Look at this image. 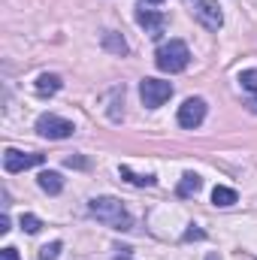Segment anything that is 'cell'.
Wrapping results in <instances>:
<instances>
[{
	"label": "cell",
	"instance_id": "5bb4252c",
	"mask_svg": "<svg viewBox=\"0 0 257 260\" xmlns=\"http://www.w3.org/2000/svg\"><path fill=\"white\" fill-rule=\"evenodd\" d=\"M239 197H236V191L233 188H224V185H218L215 191H212V203L215 206H221V209H227V206H233Z\"/></svg>",
	"mask_w": 257,
	"mask_h": 260
},
{
	"label": "cell",
	"instance_id": "cb8c5ba5",
	"mask_svg": "<svg viewBox=\"0 0 257 260\" xmlns=\"http://www.w3.org/2000/svg\"><path fill=\"white\" fill-rule=\"evenodd\" d=\"M206 260H221V257H218V254H209V257H206Z\"/></svg>",
	"mask_w": 257,
	"mask_h": 260
},
{
	"label": "cell",
	"instance_id": "603a6c76",
	"mask_svg": "<svg viewBox=\"0 0 257 260\" xmlns=\"http://www.w3.org/2000/svg\"><path fill=\"white\" fill-rule=\"evenodd\" d=\"M67 167H85V160L82 157H67Z\"/></svg>",
	"mask_w": 257,
	"mask_h": 260
},
{
	"label": "cell",
	"instance_id": "6da1fadb",
	"mask_svg": "<svg viewBox=\"0 0 257 260\" xmlns=\"http://www.w3.org/2000/svg\"><path fill=\"white\" fill-rule=\"evenodd\" d=\"M88 212L100 221V224H106V227H112V230H130V215L127 209L121 206V200H115V197H94L91 203H88Z\"/></svg>",
	"mask_w": 257,
	"mask_h": 260
},
{
	"label": "cell",
	"instance_id": "ffe728a7",
	"mask_svg": "<svg viewBox=\"0 0 257 260\" xmlns=\"http://www.w3.org/2000/svg\"><path fill=\"white\" fill-rule=\"evenodd\" d=\"M0 260H18V251L15 248H3L0 251Z\"/></svg>",
	"mask_w": 257,
	"mask_h": 260
},
{
	"label": "cell",
	"instance_id": "7a4b0ae2",
	"mask_svg": "<svg viewBox=\"0 0 257 260\" xmlns=\"http://www.w3.org/2000/svg\"><path fill=\"white\" fill-rule=\"evenodd\" d=\"M191 61V52H188V46L182 43V40H170V43H164L157 52H154V64L160 73H182L185 67Z\"/></svg>",
	"mask_w": 257,
	"mask_h": 260
},
{
	"label": "cell",
	"instance_id": "277c9868",
	"mask_svg": "<svg viewBox=\"0 0 257 260\" xmlns=\"http://www.w3.org/2000/svg\"><path fill=\"white\" fill-rule=\"evenodd\" d=\"M37 133L46 136V139H67V136L76 133V127H73V121L58 118V115H40L37 118Z\"/></svg>",
	"mask_w": 257,
	"mask_h": 260
},
{
	"label": "cell",
	"instance_id": "5b68a950",
	"mask_svg": "<svg viewBox=\"0 0 257 260\" xmlns=\"http://www.w3.org/2000/svg\"><path fill=\"white\" fill-rule=\"evenodd\" d=\"M206 121V100L203 97H188L182 106H179V124L185 130H194Z\"/></svg>",
	"mask_w": 257,
	"mask_h": 260
},
{
	"label": "cell",
	"instance_id": "52a82bcc",
	"mask_svg": "<svg viewBox=\"0 0 257 260\" xmlns=\"http://www.w3.org/2000/svg\"><path fill=\"white\" fill-rule=\"evenodd\" d=\"M191 12H194V18H197L206 30H218V27L224 24V12H221V6H215V3H209V0H200Z\"/></svg>",
	"mask_w": 257,
	"mask_h": 260
},
{
	"label": "cell",
	"instance_id": "2e32d148",
	"mask_svg": "<svg viewBox=\"0 0 257 260\" xmlns=\"http://www.w3.org/2000/svg\"><path fill=\"white\" fill-rule=\"evenodd\" d=\"M239 85L254 94L257 91V70H242V73H239Z\"/></svg>",
	"mask_w": 257,
	"mask_h": 260
},
{
	"label": "cell",
	"instance_id": "9c48e42d",
	"mask_svg": "<svg viewBox=\"0 0 257 260\" xmlns=\"http://www.w3.org/2000/svg\"><path fill=\"white\" fill-rule=\"evenodd\" d=\"M64 88V79L58 76V73H43L37 82H34V91L40 94V97H52V94H58Z\"/></svg>",
	"mask_w": 257,
	"mask_h": 260
},
{
	"label": "cell",
	"instance_id": "ac0fdd59",
	"mask_svg": "<svg viewBox=\"0 0 257 260\" xmlns=\"http://www.w3.org/2000/svg\"><path fill=\"white\" fill-rule=\"evenodd\" d=\"M112 97H124V85H118V88H112ZM109 118H112V121H118V118H121V112L115 109V103L109 106Z\"/></svg>",
	"mask_w": 257,
	"mask_h": 260
},
{
	"label": "cell",
	"instance_id": "7c38bea8",
	"mask_svg": "<svg viewBox=\"0 0 257 260\" xmlns=\"http://www.w3.org/2000/svg\"><path fill=\"white\" fill-rule=\"evenodd\" d=\"M200 188H203V179H200L197 173H185L182 182H179V188H176V194L179 197H197Z\"/></svg>",
	"mask_w": 257,
	"mask_h": 260
},
{
	"label": "cell",
	"instance_id": "44dd1931",
	"mask_svg": "<svg viewBox=\"0 0 257 260\" xmlns=\"http://www.w3.org/2000/svg\"><path fill=\"white\" fill-rule=\"evenodd\" d=\"M9 230H12V227H9V215L3 212V215H0V233H9Z\"/></svg>",
	"mask_w": 257,
	"mask_h": 260
},
{
	"label": "cell",
	"instance_id": "7402d4cb",
	"mask_svg": "<svg viewBox=\"0 0 257 260\" xmlns=\"http://www.w3.org/2000/svg\"><path fill=\"white\" fill-rule=\"evenodd\" d=\"M185 239H188V242H191V239H203V230H197V227H191V230L185 233Z\"/></svg>",
	"mask_w": 257,
	"mask_h": 260
},
{
	"label": "cell",
	"instance_id": "e0dca14e",
	"mask_svg": "<svg viewBox=\"0 0 257 260\" xmlns=\"http://www.w3.org/2000/svg\"><path fill=\"white\" fill-rule=\"evenodd\" d=\"M58 254H61V242H52V245L40 248V260H58Z\"/></svg>",
	"mask_w": 257,
	"mask_h": 260
},
{
	"label": "cell",
	"instance_id": "8fae6325",
	"mask_svg": "<svg viewBox=\"0 0 257 260\" xmlns=\"http://www.w3.org/2000/svg\"><path fill=\"white\" fill-rule=\"evenodd\" d=\"M40 188L46 191V194H61L64 191V179H61V173H52V170H46V173H40Z\"/></svg>",
	"mask_w": 257,
	"mask_h": 260
},
{
	"label": "cell",
	"instance_id": "8992f818",
	"mask_svg": "<svg viewBox=\"0 0 257 260\" xmlns=\"http://www.w3.org/2000/svg\"><path fill=\"white\" fill-rule=\"evenodd\" d=\"M46 160V154H24V151H15V148H6L3 151V167L6 173H21V170H30V167H40Z\"/></svg>",
	"mask_w": 257,
	"mask_h": 260
},
{
	"label": "cell",
	"instance_id": "3957f363",
	"mask_svg": "<svg viewBox=\"0 0 257 260\" xmlns=\"http://www.w3.org/2000/svg\"><path fill=\"white\" fill-rule=\"evenodd\" d=\"M139 97L148 109H157L173 97V85L164 82V79H142L139 82Z\"/></svg>",
	"mask_w": 257,
	"mask_h": 260
},
{
	"label": "cell",
	"instance_id": "ba28073f",
	"mask_svg": "<svg viewBox=\"0 0 257 260\" xmlns=\"http://www.w3.org/2000/svg\"><path fill=\"white\" fill-rule=\"evenodd\" d=\"M136 21H139V27H145L148 37H160L164 27H167V15L157 12V9H145V6L136 9Z\"/></svg>",
	"mask_w": 257,
	"mask_h": 260
},
{
	"label": "cell",
	"instance_id": "d6986e66",
	"mask_svg": "<svg viewBox=\"0 0 257 260\" xmlns=\"http://www.w3.org/2000/svg\"><path fill=\"white\" fill-rule=\"evenodd\" d=\"M245 109H248L251 115H257V91L251 94V97H248V100H245Z\"/></svg>",
	"mask_w": 257,
	"mask_h": 260
},
{
	"label": "cell",
	"instance_id": "d4e9b609",
	"mask_svg": "<svg viewBox=\"0 0 257 260\" xmlns=\"http://www.w3.org/2000/svg\"><path fill=\"white\" fill-rule=\"evenodd\" d=\"M145 3H164V0H145Z\"/></svg>",
	"mask_w": 257,
	"mask_h": 260
},
{
	"label": "cell",
	"instance_id": "4fadbf2b",
	"mask_svg": "<svg viewBox=\"0 0 257 260\" xmlns=\"http://www.w3.org/2000/svg\"><path fill=\"white\" fill-rule=\"evenodd\" d=\"M118 176L124 182H130V185H136V188H151L154 185V176H136L130 167H118Z\"/></svg>",
	"mask_w": 257,
	"mask_h": 260
},
{
	"label": "cell",
	"instance_id": "30bf717a",
	"mask_svg": "<svg viewBox=\"0 0 257 260\" xmlns=\"http://www.w3.org/2000/svg\"><path fill=\"white\" fill-rule=\"evenodd\" d=\"M100 43H103V49L112 52V55H127V40H124L121 34H115V30H103Z\"/></svg>",
	"mask_w": 257,
	"mask_h": 260
},
{
	"label": "cell",
	"instance_id": "484cf974",
	"mask_svg": "<svg viewBox=\"0 0 257 260\" xmlns=\"http://www.w3.org/2000/svg\"><path fill=\"white\" fill-rule=\"evenodd\" d=\"M185 3H194V6H197V3H200V0H185Z\"/></svg>",
	"mask_w": 257,
	"mask_h": 260
},
{
	"label": "cell",
	"instance_id": "9a60e30c",
	"mask_svg": "<svg viewBox=\"0 0 257 260\" xmlns=\"http://www.w3.org/2000/svg\"><path fill=\"white\" fill-rule=\"evenodd\" d=\"M21 230L24 233H40L43 230V221L37 215H21Z\"/></svg>",
	"mask_w": 257,
	"mask_h": 260
}]
</instances>
